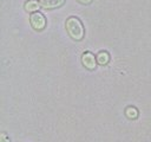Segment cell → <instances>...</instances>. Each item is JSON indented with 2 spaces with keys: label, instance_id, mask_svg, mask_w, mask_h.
<instances>
[{
  "label": "cell",
  "instance_id": "cell-5",
  "mask_svg": "<svg viewBox=\"0 0 151 142\" xmlns=\"http://www.w3.org/2000/svg\"><path fill=\"white\" fill-rule=\"evenodd\" d=\"M40 6H41L40 2H38L37 0H28V1L25 4V9H26L27 12L34 13V12H38V9H39Z\"/></svg>",
  "mask_w": 151,
  "mask_h": 142
},
{
  "label": "cell",
  "instance_id": "cell-4",
  "mask_svg": "<svg viewBox=\"0 0 151 142\" xmlns=\"http://www.w3.org/2000/svg\"><path fill=\"white\" fill-rule=\"evenodd\" d=\"M41 7L46 8V9H54L60 7L61 5H64L65 0H40L39 1Z\"/></svg>",
  "mask_w": 151,
  "mask_h": 142
},
{
  "label": "cell",
  "instance_id": "cell-6",
  "mask_svg": "<svg viewBox=\"0 0 151 142\" xmlns=\"http://www.w3.org/2000/svg\"><path fill=\"white\" fill-rule=\"evenodd\" d=\"M96 58H97V63H98L99 65H106V64L109 63V60H110V56H109V53L105 52V51H100V52L96 56Z\"/></svg>",
  "mask_w": 151,
  "mask_h": 142
},
{
  "label": "cell",
  "instance_id": "cell-3",
  "mask_svg": "<svg viewBox=\"0 0 151 142\" xmlns=\"http://www.w3.org/2000/svg\"><path fill=\"white\" fill-rule=\"evenodd\" d=\"M81 63L87 70H94L97 66V58L91 52H85L81 56Z\"/></svg>",
  "mask_w": 151,
  "mask_h": 142
},
{
  "label": "cell",
  "instance_id": "cell-7",
  "mask_svg": "<svg viewBox=\"0 0 151 142\" xmlns=\"http://www.w3.org/2000/svg\"><path fill=\"white\" fill-rule=\"evenodd\" d=\"M138 110H137V108H134V106H127L126 109H125V115H126V117L127 118H130V120H134V118H137L138 117Z\"/></svg>",
  "mask_w": 151,
  "mask_h": 142
},
{
  "label": "cell",
  "instance_id": "cell-1",
  "mask_svg": "<svg viewBox=\"0 0 151 142\" xmlns=\"http://www.w3.org/2000/svg\"><path fill=\"white\" fill-rule=\"evenodd\" d=\"M66 31L68 36L74 40H81L85 34L81 21L76 17H70L66 20Z\"/></svg>",
  "mask_w": 151,
  "mask_h": 142
},
{
  "label": "cell",
  "instance_id": "cell-8",
  "mask_svg": "<svg viewBox=\"0 0 151 142\" xmlns=\"http://www.w3.org/2000/svg\"><path fill=\"white\" fill-rule=\"evenodd\" d=\"M0 142H9V138L7 137V135H6L5 133L1 134V141H0Z\"/></svg>",
  "mask_w": 151,
  "mask_h": 142
},
{
  "label": "cell",
  "instance_id": "cell-9",
  "mask_svg": "<svg viewBox=\"0 0 151 142\" xmlns=\"http://www.w3.org/2000/svg\"><path fill=\"white\" fill-rule=\"evenodd\" d=\"M77 1L80 2V4H83V5H88V4L92 2V0H77Z\"/></svg>",
  "mask_w": 151,
  "mask_h": 142
},
{
  "label": "cell",
  "instance_id": "cell-2",
  "mask_svg": "<svg viewBox=\"0 0 151 142\" xmlns=\"http://www.w3.org/2000/svg\"><path fill=\"white\" fill-rule=\"evenodd\" d=\"M29 22H31V26L37 30V31H41L45 28L46 26V18L44 17L42 13L40 12H34L31 14L29 17Z\"/></svg>",
  "mask_w": 151,
  "mask_h": 142
}]
</instances>
